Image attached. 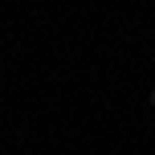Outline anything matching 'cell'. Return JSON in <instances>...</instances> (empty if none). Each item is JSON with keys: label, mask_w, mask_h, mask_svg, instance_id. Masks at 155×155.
Wrapping results in <instances>:
<instances>
[{"label": "cell", "mask_w": 155, "mask_h": 155, "mask_svg": "<svg viewBox=\"0 0 155 155\" xmlns=\"http://www.w3.org/2000/svg\"><path fill=\"white\" fill-rule=\"evenodd\" d=\"M147 102H151V106H155V90H151V94H147Z\"/></svg>", "instance_id": "6da1fadb"}]
</instances>
